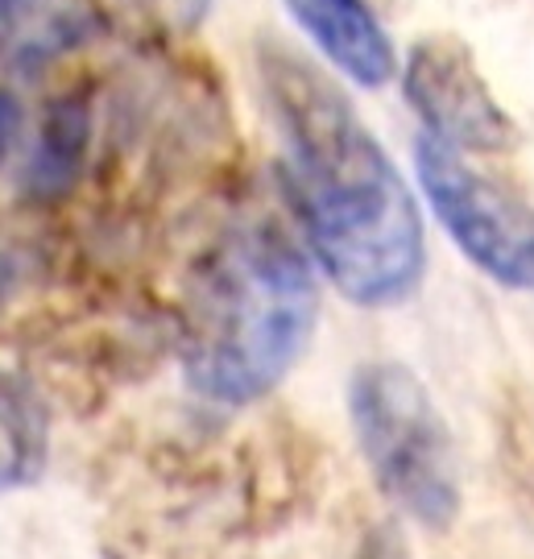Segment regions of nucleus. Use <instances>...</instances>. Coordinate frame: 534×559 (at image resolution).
<instances>
[{"label":"nucleus","instance_id":"1","mask_svg":"<svg viewBox=\"0 0 534 559\" xmlns=\"http://www.w3.org/2000/svg\"><path fill=\"white\" fill-rule=\"evenodd\" d=\"M261 83L286 150V187L311 258L356 307H397L427 278V233L394 158L311 62L261 46Z\"/></svg>","mask_w":534,"mask_h":559},{"label":"nucleus","instance_id":"2","mask_svg":"<svg viewBox=\"0 0 534 559\" xmlns=\"http://www.w3.org/2000/svg\"><path fill=\"white\" fill-rule=\"evenodd\" d=\"M319 323L311 261L277 224L207 249L182 302V373L199 399L249 406L295 369Z\"/></svg>","mask_w":534,"mask_h":559},{"label":"nucleus","instance_id":"3","mask_svg":"<svg viewBox=\"0 0 534 559\" xmlns=\"http://www.w3.org/2000/svg\"><path fill=\"white\" fill-rule=\"evenodd\" d=\"M348 419L381 493L423 531H452L464 510L460 456L431 390L397 360H369L348 381Z\"/></svg>","mask_w":534,"mask_h":559},{"label":"nucleus","instance_id":"4","mask_svg":"<svg viewBox=\"0 0 534 559\" xmlns=\"http://www.w3.org/2000/svg\"><path fill=\"white\" fill-rule=\"evenodd\" d=\"M415 175L436 221L485 278L534 295V212L436 138L415 141Z\"/></svg>","mask_w":534,"mask_h":559},{"label":"nucleus","instance_id":"5","mask_svg":"<svg viewBox=\"0 0 534 559\" xmlns=\"http://www.w3.org/2000/svg\"><path fill=\"white\" fill-rule=\"evenodd\" d=\"M402 96L423 120V133L455 154H506L518 145L514 117L460 38H418L402 67Z\"/></svg>","mask_w":534,"mask_h":559},{"label":"nucleus","instance_id":"6","mask_svg":"<svg viewBox=\"0 0 534 559\" xmlns=\"http://www.w3.org/2000/svg\"><path fill=\"white\" fill-rule=\"evenodd\" d=\"M295 25L356 87H385L397 75L394 38L369 0H286Z\"/></svg>","mask_w":534,"mask_h":559},{"label":"nucleus","instance_id":"7","mask_svg":"<svg viewBox=\"0 0 534 559\" xmlns=\"http://www.w3.org/2000/svg\"><path fill=\"white\" fill-rule=\"evenodd\" d=\"M108 34L99 0H0V62L38 71Z\"/></svg>","mask_w":534,"mask_h":559},{"label":"nucleus","instance_id":"8","mask_svg":"<svg viewBox=\"0 0 534 559\" xmlns=\"http://www.w3.org/2000/svg\"><path fill=\"white\" fill-rule=\"evenodd\" d=\"M92 150V96L87 92H62L46 104L38 129V145L25 166V191L34 200H62Z\"/></svg>","mask_w":534,"mask_h":559},{"label":"nucleus","instance_id":"9","mask_svg":"<svg viewBox=\"0 0 534 559\" xmlns=\"http://www.w3.org/2000/svg\"><path fill=\"white\" fill-rule=\"evenodd\" d=\"M46 411L25 381L0 373V489H21L46 468Z\"/></svg>","mask_w":534,"mask_h":559},{"label":"nucleus","instance_id":"10","mask_svg":"<svg viewBox=\"0 0 534 559\" xmlns=\"http://www.w3.org/2000/svg\"><path fill=\"white\" fill-rule=\"evenodd\" d=\"M353 559H411V556H406V539L397 535L394 522H381V526L365 531V539L356 543Z\"/></svg>","mask_w":534,"mask_h":559},{"label":"nucleus","instance_id":"11","mask_svg":"<svg viewBox=\"0 0 534 559\" xmlns=\"http://www.w3.org/2000/svg\"><path fill=\"white\" fill-rule=\"evenodd\" d=\"M145 4H154L162 17H170L175 25H187V29L199 25L212 9V0H145Z\"/></svg>","mask_w":534,"mask_h":559},{"label":"nucleus","instance_id":"12","mask_svg":"<svg viewBox=\"0 0 534 559\" xmlns=\"http://www.w3.org/2000/svg\"><path fill=\"white\" fill-rule=\"evenodd\" d=\"M17 138H21V104L13 92L0 87V158L17 145Z\"/></svg>","mask_w":534,"mask_h":559}]
</instances>
